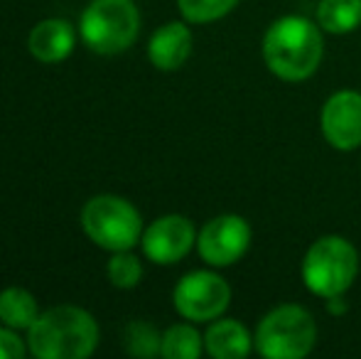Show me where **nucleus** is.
Masks as SVG:
<instances>
[{
  "mask_svg": "<svg viewBox=\"0 0 361 359\" xmlns=\"http://www.w3.org/2000/svg\"><path fill=\"white\" fill-rule=\"evenodd\" d=\"M99 347V322L76 305L39 312L27 330V350L37 359H86Z\"/></svg>",
  "mask_w": 361,
  "mask_h": 359,
  "instance_id": "f03ea898",
  "label": "nucleus"
},
{
  "mask_svg": "<svg viewBox=\"0 0 361 359\" xmlns=\"http://www.w3.org/2000/svg\"><path fill=\"white\" fill-rule=\"evenodd\" d=\"M106 276H109V281L114 283L116 288L128 291V288H135L140 283V278H143V266H140V261L135 259L133 254H128V251H114V259L106 266Z\"/></svg>",
  "mask_w": 361,
  "mask_h": 359,
  "instance_id": "6ab92c4d",
  "label": "nucleus"
},
{
  "mask_svg": "<svg viewBox=\"0 0 361 359\" xmlns=\"http://www.w3.org/2000/svg\"><path fill=\"white\" fill-rule=\"evenodd\" d=\"M202 355V335L192 325H172L162 335V357L165 359H197Z\"/></svg>",
  "mask_w": 361,
  "mask_h": 359,
  "instance_id": "dca6fc26",
  "label": "nucleus"
},
{
  "mask_svg": "<svg viewBox=\"0 0 361 359\" xmlns=\"http://www.w3.org/2000/svg\"><path fill=\"white\" fill-rule=\"evenodd\" d=\"M81 39L96 54L126 52L140 32V13L133 0H91L81 13Z\"/></svg>",
  "mask_w": 361,
  "mask_h": 359,
  "instance_id": "20e7f679",
  "label": "nucleus"
},
{
  "mask_svg": "<svg viewBox=\"0 0 361 359\" xmlns=\"http://www.w3.org/2000/svg\"><path fill=\"white\" fill-rule=\"evenodd\" d=\"M204 347L214 359H243L253 350V337L236 320H216L204 335Z\"/></svg>",
  "mask_w": 361,
  "mask_h": 359,
  "instance_id": "ddd939ff",
  "label": "nucleus"
},
{
  "mask_svg": "<svg viewBox=\"0 0 361 359\" xmlns=\"http://www.w3.org/2000/svg\"><path fill=\"white\" fill-rule=\"evenodd\" d=\"M123 347L128 355L150 359L155 355H162V335L155 325L145 320H133L123 330Z\"/></svg>",
  "mask_w": 361,
  "mask_h": 359,
  "instance_id": "f3484780",
  "label": "nucleus"
},
{
  "mask_svg": "<svg viewBox=\"0 0 361 359\" xmlns=\"http://www.w3.org/2000/svg\"><path fill=\"white\" fill-rule=\"evenodd\" d=\"M317 25L332 35L354 32L361 25V0H319Z\"/></svg>",
  "mask_w": 361,
  "mask_h": 359,
  "instance_id": "2eb2a0df",
  "label": "nucleus"
},
{
  "mask_svg": "<svg viewBox=\"0 0 361 359\" xmlns=\"http://www.w3.org/2000/svg\"><path fill=\"white\" fill-rule=\"evenodd\" d=\"M143 251L152 264L170 266L182 261L197 244V231L187 217L165 214L143 231Z\"/></svg>",
  "mask_w": 361,
  "mask_h": 359,
  "instance_id": "1a4fd4ad",
  "label": "nucleus"
},
{
  "mask_svg": "<svg viewBox=\"0 0 361 359\" xmlns=\"http://www.w3.org/2000/svg\"><path fill=\"white\" fill-rule=\"evenodd\" d=\"M81 226L86 236L106 251H130L143 239L140 212L116 195L91 197L81 209Z\"/></svg>",
  "mask_w": 361,
  "mask_h": 359,
  "instance_id": "423d86ee",
  "label": "nucleus"
},
{
  "mask_svg": "<svg viewBox=\"0 0 361 359\" xmlns=\"http://www.w3.org/2000/svg\"><path fill=\"white\" fill-rule=\"evenodd\" d=\"M322 135L337 150H357L361 145V94L344 89L332 94L319 116Z\"/></svg>",
  "mask_w": 361,
  "mask_h": 359,
  "instance_id": "9d476101",
  "label": "nucleus"
},
{
  "mask_svg": "<svg viewBox=\"0 0 361 359\" xmlns=\"http://www.w3.org/2000/svg\"><path fill=\"white\" fill-rule=\"evenodd\" d=\"M39 317L37 300L25 288H5L0 293V322L13 330H30Z\"/></svg>",
  "mask_w": 361,
  "mask_h": 359,
  "instance_id": "4468645a",
  "label": "nucleus"
},
{
  "mask_svg": "<svg viewBox=\"0 0 361 359\" xmlns=\"http://www.w3.org/2000/svg\"><path fill=\"white\" fill-rule=\"evenodd\" d=\"M251 246V226L238 214H221L209 219L197 234L200 256L209 266L224 269L243 259Z\"/></svg>",
  "mask_w": 361,
  "mask_h": 359,
  "instance_id": "6e6552de",
  "label": "nucleus"
},
{
  "mask_svg": "<svg viewBox=\"0 0 361 359\" xmlns=\"http://www.w3.org/2000/svg\"><path fill=\"white\" fill-rule=\"evenodd\" d=\"M238 5V0H177L182 18L190 23H214L228 15Z\"/></svg>",
  "mask_w": 361,
  "mask_h": 359,
  "instance_id": "a211bd4d",
  "label": "nucleus"
},
{
  "mask_svg": "<svg viewBox=\"0 0 361 359\" xmlns=\"http://www.w3.org/2000/svg\"><path fill=\"white\" fill-rule=\"evenodd\" d=\"M359 273V251L344 236L329 234L307 249L302 261V281L319 298H337L352 288Z\"/></svg>",
  "mask_w": 361,
  "mask_h": 359,
  "instance_id": "7ed1b4c3",
  "label": "nucleus"
},
{
  "mask_svg": "<svg viewBox=\"0 0 361 359\" xmlns=\"http://www.w3.org/2000/svg\"><path fill=\"white\" fill-rule=\"evenodd\" d=\"M317 342V322L302 305H278L258 322L253 345L268 359H302Z\"/></svg>",
  "mask_w": 361,
  "mask_h": 359,
  "instance_id": "39448f33",
  "label": "nucleus"
},
{
  "mask_svg": "<svg viewBox=\"0 0 361 359\" xmlns=\"http://www.w3.org/2000/svg\"><path fill=\"white\" fill-rule=\"evenodd\" d=\"M27 345L15 335L13 327H0V359H25Z\"/></svg>",
  "mask_w": 361,
  "mask_h": 359,
  "instance_id": "aec40b11",
  "label": "nucleus"
},
{
  "mask_svg": "<svg viewBox=\"0 0 361 359\" xmlns=\"http://www.w3.org/2000/svg\"><path fill=\"white\" fill-rule=\"evenodd\" d=\"M192 54V32L182 23H167L155 30L150 44H147V57L162 72H175L190 59Z\"/></svg>",
  "mask_w": 361,
  "mask_h": 359,
  "instance_id": "f8f14e48",
  "label": "nucleus"
},
{
  "mask_svg": "<svg viewBox=\"0 0 361 359\" xmlns=\"http://www.w3.org/2000/svg\"><path fill=\"white\" fill-rule=\"evenodd\" d=\"M172 303H175V310L185 320L209 322L221 317V312L228 308L231 288L219 273L192 271L175 286Z\"/></svg>",
  "mask_w": 361,
  "mask_h": 359,
  "instance_id": "0eeeda50",
  "label": "nucleus"
},
{
  "mask_svg": "<svg viewBox=\"0 0 361 359\" xmlns=\"http://www.w3.org/2000/svg\"><path fill=\"white\" fill-rule=\"evenodd\" d=\"M322 28L300 15L278 18L263 37V59L283 82H305L322 64Z\"/></svg>",
  "mask_w": 361,
  "mask_h": 359,
  "instance_id": "f257e3e1",
  "label": "nucleus"
},
{
  "mask_svg": "<svg viewBox=\"0 0 361 359\" xmlns=\"http://www.w3.org/2000/svg\"><path fill=\"white\" fill-rule=\"evenodd\" d=\"M74 28L62 18H49L30 30L27 49L42 64H57L67 59L74 49Z\"/></svg>",
  "mask_w": 361,
  "mask_h": 359,
  "instance_id": "9b49d317",
  "label": "nucleus"
}]
</instances>
